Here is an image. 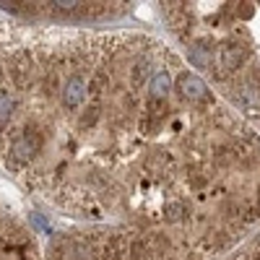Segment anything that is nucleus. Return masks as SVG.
I'll return each instance as SVG.
<instances>
[{
	"mask_svg": "<svg viewBox=\"0 0 260 260\" xmlns=\"http://www.w3.org/2000/svg\"><path fill=\"white\" fill-rule=\"evenodd\" d=\"M0 169L62 221L45 260H216L260 219V136L143 29L0 26Z\"/></svg>",
	"mask_w": 260,
	"mask_h": 260,
	"instance_id": "f257e3e1",
	"label": "nucleus"
},
{
	"mask_svg": "<svg viewBox=\"0 0 260 260\" xmlns=\"http://www.w3.org/2000/svg\"><path fill=\"white\" fill-rule=\"evenodd\" d=\"M0 260H45L37 232L3 198H0Z\"/></svg>",
	"mask_w": 260,
	"mask_h": 260,
	"instance_id": "20e7f679",
	"label": "nucleus"
},
{
	"mask_svg": "<svg viewBox=\"0 0 260 260\" xmlns=\"http://www.w3.org/2000/svg\"><path fill=\"white\" fill-rule=\"evenodd\" d=\"M224 260H260V232L252 234L245 245H240L232 255H226Z\"/></svg>",
	"mask_w": 260,
	"mask_h": 260,
	"instance_id": "39448f33",
	"label": "nucleus"
},
{
	"mask_svg": "<svg viewBox=\"0 0 260 260\" xmlns=\"http://www.w3.org/2000/svg\"><path fill=\"white\" fill-rule=\"evenodd\" d=\"M0 11L42 26L104 24L130 13V3H0Z\"/></svg>",
	"mask_w": 260,
	"mask_h": 260,
	"instance_id": "7ed1b4c3",
	"label": "nucleus"
},
{
	"mask_svg": "<svg viewBox=\"0 0 260 260\" xmlns=\"http://www.w3.org/2000/svg\"><path fill=\"white\" fill-rule=\"evenodd\" d=\"M182 57L260 125V3H156Z\"/></svg>",
	"mask_w": 260,
	"mask_h": 260,
	"instance_id": "f03ea898",
	"label": "nucleus"
}]
</instances>
